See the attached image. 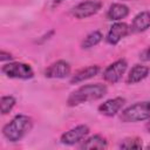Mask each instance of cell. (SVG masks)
Listing matches in <instances>:
<instances>
[{"mask_svg": "<svg viewBox=\"0 0 150 150\" xmlns=\"http://www.w3.org/2000/svg\"><path fill=\"white\" fill-rule=\"evenodd\" d=\"M148 28H150V12L144 11V12L138 13L132 19L130 29L134 33H142L146 30Z\"/></svg>", "mask_w": 150, "mask_h": 150, "instance_id": "11", "label": "cell"}, {"mask_svg": "<svg viewBox=\"0 0 150 150\" xmlns=\"http://www.w3.org/2000/svg\"><path fill=\"white\" fill-rule=\"evenodd\" d=\"M130 32H131V29H130V27L125 22H115L110 27V29H109V32L107 34V38H105L107 42L109 45H112V46L117 45Z\"/></svg>", "mask_w": 150, "mask_h": 150, "instance_id": "9", "label": "cell"}, {"mask_svg": "<svg viewBox=\"0 0 150 150\" xmlns=\"http://www.w3.org/2000/svg\"><path fill=\"white\" fill-rule=\"evenodd\" d=\"M146 129H148V131L150 132V122H148V124H146Z\"/></svg>", "mask_w": 150, "mask_h": 150, "instance_id": "22", "label": "cell"}, {"mask_svg": "<svg viewBox=\"0 0 150 150\" xmlns=\"http://www.w3.org/2000/svg\"><path fill=\"white\" fill-rule=\"evenodd\" d=\"M88 134H89V127L86 124H80V125L66 131L64 134H62L60 137V141L62 144L73 145V144L81 142Z\"/></svg>", "mask_w": 150, "mask_h": 150, "instance_id": "7", "label": "cell"}, {"mask_svg": "<svg viewBox=\"0 0 150 150\" xmlns=\"http://www.w3.org/2000/svg\"><path fill=\"white\" fill-rule=\"evenodd\" d=\"M100 71V67L94 64V66H89L86 68H82L80 70H77L70 79V83L71 84H76L80 82H83L86 80H89L91 77H94L95 75H97Z\"/></svg>", "mask_w": 150, "mask_h": 150, "instance_id": "12", "label": "cell"}, {"mask_svg": "<svg viewBox=\"0 0 150 150\" xmlns=\"http://www.w3.org/2000/svg\"><path fill=\"white\" fill-rule=\"evenodd\" d=\"M33 128V120L27 115H16L2 128L4 136L9 142H18L25 137Z\"/></svg>", "mask_w": 150, "mask_h": 150, "instance_id": "2", "label": "cell"}, {"mask_svg": "<svg viewBox=\"0 0 150 150\" xmlns=\"http://www.w3.org/2000/svg\"><path fill=\"white\" fill-rule=\"evenodd\" d=\"M15 105V98L13 96H2L0 100V108L4 115L8 114Z\"/></svg>", "mask_w": 150, "mask_h": 150, "instance_id": "17", "label": "cell"}, {"mask_svg": "<svg viewBox=\"0 0 150 150\" xmlns=\"http://www.w3.org/2000/svg\"><path fill=\"white\" fill-rule=\"evenodd\" d=\"M102 7L101 1L97 0H88V1H83L80 2L79 5H76L75 7H73L71 9V15L75 19H86L89 18L94 14H96Z\"/></svg>", "mask_w": 150, "mask_h": 150, "instance_id": "5", "label": "cell"}, {"mask_svg": "<svg viewBox=\"0 0 150 150\" xmlns=\"http://www.w3.org/2000/svg\"><path fill=\"white\" fill-rule=\"evenodd\" d=\"M128 63L124 59H120L115 62H112L111 64H109L104 71H103V79L109 82V83H116L118 82L122 76L124 75L125 70H127Z\"/></svg>", "mask_w": 150, "mask_h": 150, "instance_id": "6", "label": "cell"}, {"mask_svg": "<svg viewBox=\"0 0 150 150\" xmlns=\"http://www.w3.org/2000/svg\"><path fill=\"white\" fill-rule=\"evenodd\" d=\"M13 59V56H12V54H9V53H7V52H5V50H1V56H0V60L4 62V61H7V60H12Z\"/></svg>", "mask_w": 150, "mask_h": 150, "instance_id": "19", "label": "cell"}, {"mask_svg": "<svg viewBox=\"0 0 150 150\" xmlns=\"http://www.w3.org/2000/svg\"><path fill=\"white\" fill-rule=\"evenodd\" d=\"M108 91L107 86L102 83H90V84H84L73 91L67 100V104L69 107H76L86 102L90 101H96L105 96Z\"/></svg>", "mask_w": 150, "mask_h": 150, "instance_id": "1", "label": "cell"}, {"mask_svg": "<svg viewBox=\"0 0 150 150\" xmlns=\"http://www.w3.org/2000/svg\"><path fill=\"white\" fill-rule=\"evenodd\" d=\"M1 71L11 79L28 80L34 76V70L27 63L22 62H8L2 66Z\"/></svg>", "mask_w": 150, "mask_h": 150, "instance_id": "4", "label": "cell"}, {"mask_svg": "<svg viewBox=\"0 0 150 150\" xmlns=\"http://www.w3.org/2000/svg\"><path fill=\"white\" fill-rule=\"evenodd\" d=\"M108 146V143L104 137L101 135H94L89 138L84 139L82 144L80 145L81 149H105Z\"/></svg>", "mask_w": 150, "mask_h": 150, "instance_id": "15", "label": "cell"}, {"mask_svg": "<svg viewBox=\"0 0 150 150\" xmlns=\"http://www.w3.org/2000/svg\"><path fill=\"white\" fill-rule=\"evenodd\" d=\"M70 64L67 61L59 60L45 70V76L48 79H64L70 75Z\"/></svg>", "mask_w": 150, "mask_h": 150, "instance_id": "8", "label": "cell"}, {"mask_svg": "<svg viewBox=\"0 0 150 150\" xmlns=\"http://www.w3.org/2000/svg\"><path fill=\"white\" fill-rule=\"evenodd\" d=\"M128 14H129L128 6L123 4H112L107 12V18L111 21H118L127 18Z\"/></svg>", "mask_w": 150, "mask_h": 150, "instance_id": "14", "label": "cell"}, {"mask_svg": "<svg viewBox=\"0 0 150 150\" xmlns=\"http://www.w3.org/2000/svg\"><path fill=\"white\" fill-rule=\"evenodd\" d=\"M102 33L98 32V30H94L91 33H89L81 42V48L82 49H89L96 45H98L102 40Z\"/></svg>", "mask_w": 150, "mask_h": 150, "instance_id": "16", "label": "cell"}, {"mask_svg": "<svg viewBox=\"0 0 150 150\" xmlns=\"http://www.w3.org/2000/svg\"><path fill=\"white\" fill-rule=\"evenodd\" d=\"M150 118V102H137L125 108L121 114V120L125 123L141 122Z\"/></svg>", "mask_w": 150, "mask_h": 150, "instance_id": "3", "label": "cell"}, {"mask_svg": "<svg viewBox=\"0 0 150 150\" xmlns=\"http://www.w3.org/2000/svg\"><path fill=\"white\" fill-rule=\"evenodd\" d=\"M120 148H122V149H141L142 148V142H141L139 138H136V137L125 138L120 144Z\"/></svg>", "mask_w": 150, "mask_h": 150, "instance_id": "18", "label": "cell"}, {"mask_svg": "<svg viewBox=\"0 0 150 150\" xmlns=\"http://www.w3.org/2000/svg\"><path fill=\"white\" fill-rule=\"evenodd\" d=\"M149 71H150L149 67L143 66V64H135L128 74L127 83L128 84H135V83L143 81L149 75Z\"/></svg>", "mask_w": 150, "mask_h": 150, "instance_id": "13", "label": "cell"}, {"mask_svg": "<svg viewBox=\"0 0 150 150\" xmlns=\"http://www.w3.org/2000/svg\"><path fill=\"white\" fill-rule=\"evenodd\" d=\"M141 59H142L143 61H150V47H149V48H146V49L142 53Z\"/></svg>", "mask_w": 150, "mask_h": 150, "instance_id": "20", "label": "cell"}, {"mask_svg": "<svg viewBox=\"0 0 150 150\" xmlns=\"http://www.w3.org/2000/svg\"><path fill=\"white\" fill-rule=\"evenodd\" d=\"M63 1H67V0H53V5H60Z\"/></svg>", "mask_w": 150, "mask_h": 150, "instance_id": "21", "label": "cell"}, {"mask_svg": "<svg viewBox=\"0 0 150 150\" xmlns=\"http://www.w3.org/2000/svg\"><path fill=\"white\" fill-rule=\"evenodd\" d=\"M125 100L123 97H115V98H110L105 102H103L102 104L98 105V111L105 116H115L124 105Z\"/></svg>", "mask_w": 150, "mask_h": 150, "instance_id": "10", "label": "cell"}]
</instances>
